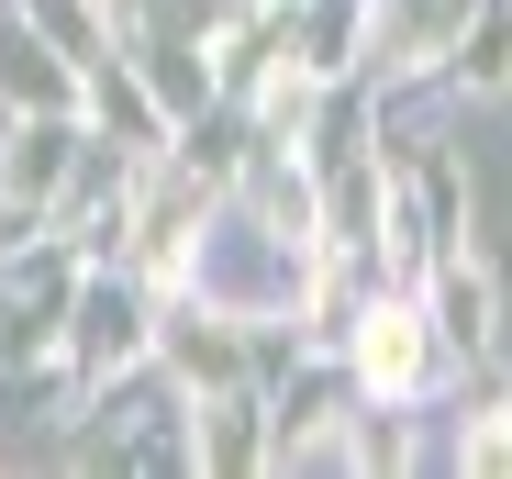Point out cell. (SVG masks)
Listing matches in <instances>:
<instances>
[{
  "mask_svg": "<svg viewBox=\"0 0 512 479\" xmlns=\"http://www.w3.org/2000/svg\"><path fill=\"white\" fill-rule=\"evenodd\" d=\"M357 368L379 390H412L423 379V335H412V312H368V335H357Z\"/></svg>",
  "mask_w": 512,
  "mask_h": 479,
  "instance_id": "cell-1",
  "label": "cell"
}]
</instances>
